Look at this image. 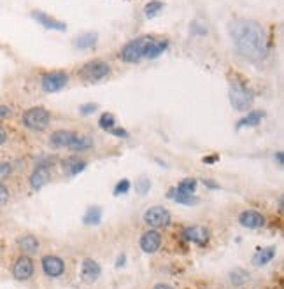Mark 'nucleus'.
<instances>
[{"label":"nucleus","mask_w":284,"mask_h":289,"mask_svg":"<svg viewBox=\"0 0 284 289\" xmlns=\"http://www.w3.org/2000/svg\"><path fill=\"white\" fill-rule=\"evenodd\" d=\"M51 114L44 107H30L21 116V123L32 131H42L50 126Z\"/></svg>","instance_id":"5"},{"label":"nucleus","mask_w":284,"mask_h":289,"mask_svg":"<svg viewBox=\"0 0 284 289\" xmlns=\"http://www.w3.org/2000/svg\"><path fill=\"white\" fill-rule=\"evenodd\" d=\"M265 118L263 111H249L241 121L237 123V128H246V126H258L261 123V119Z\"/></svg>","instance_id":"20"},{"label":"nucleus","mask_w":284,"mask_h":289,"mask_svg":"<svg viewBox=\"0 0 284 289\" xmlns=\"http://www.w3.org/2000/svg\"><path fill=\"white\" fill-rule=\"evenodd\" d=\"M275 258V247H261L253 256V265L255 266H265L267 263H270Z\"/></svg>","instance_id":"17"},{"label":"nucleus","mask_w":284,"mask_h":289,"mask_svg":"<svg viewBox=\"0 0 284 289\" xmlns=\"http://www.w3.org/2000/svg\"><path fill=\"white\" fill-rule=\"evenodd\" d=\"M128 189H130V181L128 179H123V181H119L118 184H116L114 195H125Z\"/></svg>","instance_id":"30"},{"label":"nucleus","mask_w":284,"mask_h":289,"mask_svg":"<svg viewBox=\"0 0 284 289\" xmlns=\"http://www.w3.org/2000/svg\"><path fill=\"white\" fill-rule=\"evenodd\" d=\"M62 165H63V170L69 175H77L86 168V161L79 160V158H67V160H63Z\"/></svg>","instance_id":"22"},{"label":"nucleus","mask_w":284,"mask_h":289,"mask_svg":"<svg viewBox=\"0 0 284 289\" xmlns=\"http://www.w3.org/2000/svg\"><path fill=\"white\" fill-rule=\"evenodd\" d=\"M6 140H7V130L4 128L2 125H0V146L6 144Z\"/></svg>","instance_id":"35"},{"label":"nucleus","mask_w":284,"mask_h":289,"mask_svg":"<svg viewBox=\"0 0 284 289\" xmlns=\"http://www.w3.org/2000/svg\"><path fill=\"white\" fill-rule=\"evenodd\" d=\"M239 223L248 230H258V228L265 226V216L255 209H248L239 214Z\"/></svg>","instance_id":"11"},{"label":"nucleus","mask_w":284,"mask_h":289,"mask_svg":"<svg viewBox=\"0 0 284 289\" xmlns=\"http://www.w3.org/2000/svg\"><path fill=\"white\" fill-rule=\"evenodd\" d=\"M51 172H53V160L51 161H39L33 172L30 174V187L39 191L42 186H46L51 181Z\"/></svg>","instance_id":"7"},{"label":"nucleus","mask_w":284,"mask_h":289,"mask_svg":"<svg viewBox=\"0 0 284 289\" xmlns=\"http://www.w3.org/2000/svg\"><path fill=\"white\" fill-rule=\"evenodd\" d=\"M184 238L188 240V242H192V244H197V246H207V242H209V230L205 226H188V228H184Z\"/></svg>","instance_id":"13"},{"label":"nucleus","mask_w":284,"mask_h":289,"mask_svg":"<svg viewBox=\"0 0 284 289\" xmlns=\"http://www.w3.org/2000/svg\"><path fill=\"white\" fill-rule=\"evenodd\" d=\"M228 97H230V104L235 111H248L255 102V95L249 89L248 84H244L239 79H233L230 82V89H228Z\"/></svg>","instance_id":"3"},{"label":"nucleus","mask_w":284,"mask_h":289,"mask_svg":"<svg viewBox=\"0 0 284 289\" xmlns=\"http://www.w3.org/2000/svg\"><path fill=\"white\" fill-rule=\"evenodd\" d=\"M162 9H163V2H160V0H151V2L146 4L144 16L148 18V20H151V18L158 16V14L162 13Z\"/></svg>","instance_id":"25"},{"label":"nucleus","mask_w":284,"mask_h":289,"mask_svg":"<svg viewBox=\"0 0 284 289\" xmlns=\"http://www.w3.org/2000/svg\"><path fill=\"white\" fill-rule=\"evenodd\" d=\"M32 18L37 21L39 25H42L46 30H57V32H65L67 30V25L62 23V21L55 20L53 16H50V14L42 13V11H33L32 13Z\"/></svg>","instance_id":"15"},{"label":"nucleus","mask_w":284,"mask_h":289,"mask_svg":"<svg viewBox=\"0 0 284 289\" xmlns=\"http://www.w3.org/2000/svg\"><path fill=\"white\" fill-rule=\"evenodd\" d=\"M114 123H116V118L113 114H109V112H107V114H102L99 119V126L102 130H107V131H109L111 128H114Z\"/></svg>","instance_id":"27"},{"label":"nucleus","mask_w":284,"mask_h":289,"mask_svg":"<svg viewBox=\"0 0 284 289\" xmlns=\"http://www.w3.org/2000/svg\"><path fill=\"white\" fill-rule=\"evenodd\" d=\"M169 198H172L174 202H177V204L181 205H197L199 204V198L193 197V195L190 193H182V191H179L177 187H172L169 191Z\"/></svg>","instance_id":"21"},{"label":"nucleus","mask_w":284,"mask_h":289,"mask_svg":"<svg viewBox=\"0 0 284 289\" xmlns=\"http://www.w3.org/2000/svg\"><path fill=\"white\" fill-rule=\"evenodd\" d=\"M228 32L235 44V51L253 62H260L268 53L267 32L258 21L233 20L228 25Z\"/></svg>","instance_id":"1"},{"label":"nucleus","mask_w":284,"mask_h":289,"mask_svg":"<svg viewBox=\"0 0 284 289\" xmlns=\"http://www.w3.org/2000/svg\"><path fill=\"white\" fill-rule=\"evenodd\" d=\"M204 161L205 163H212V161H216V156H207V158H204Z\"/></svg>","instance_id":"38"},{"label":"nucleus","mask_w":284,"mask_h":289,"mask_svg":"<svg viewBox=\"0 0 284 289\" xmlns=\"http://www.w3.org/2000/svg\"><path fill=\"white\" fill-rule=\"evenodd\" d=\"M76 135L77 133L74 130H57L55 133H51L50 146L55 149H69V146L72 144Z\"/></svg>","instance_id":"12"},{"label":"nucleus","mask_w":284,"mask_h":289,"mask_svg":"<svg viewBox=\"0 0 284 289\" xmlns=\"http://www.w3.org/2000/svg\"><path fill=\"white\" fill-rule=\"evenodd\" d=\"M40 266H42V272L48 277H51V279H57V277L63 275V272H65V263H63V260L58 256H53V254L44 256L42 261H40Z\"/></svg>","instance_id":"10"},{"label":"nucleus","mask_w":284,"mask_h":289,"mask_svg":"<svg viewBox=\"0 0 284 289\" xmlns=\"http://www.w3.org/2000/svg\"><path fill=\"white\" fill-rule=\"evenodd\" d=\"M69 82V74L63 72V70H53V72H46L42 74L40 79V86L46 93H58Z\"/></svg>","instance_id":"6"},{"label":"nucleus","mask_w":284,"mask_h":289,"mask_svg":"<svg viewBox=\"0 0 284 289\" xmlns=\"http://www.w3.org/2000/svg\"><path fill=\"white\" fill-rule=\"evenodd\" d=\"M13 277L16 280H28L30 277L33 275V272H35V265H33L32 258L28 256V254H21L20 258H18L16 261H14L13 265Z\"/></svg>","instance_id":"9"},{"label":"nucleus","mask_w":284,"mask_h":289,"mask_svg":"<svg viewBox=\"0 0 284 289\" xmlns=\"http://www.w3.org/2000/svg\"><path fill=\"white\" fill-rule=\"evenodd\" d=\"M275 158H277V161H279V165H282V153L279 151L277 155H275Z\"/></svg>","instance_id":"39"},{"label":"nucleus","mask_w":284,"mask_h":289,"mask_svg":"<svg viewBox=\"0 0 284 289\" xmlns=\"http://www.w3.org/2000/svg\"><path fill=\"white\" fill-rule=\"evenodd\" d=\"M144 221L151 228H167L170 224V212L165 207H151L144 212Z\"/></svg>","instance_id":"8"},{"label":"nucleus","mask_w":284,"mask_h":289,"mask_svg":"<svg viewBox=\"0 0 284 289\" xmlns=\"http://www.w3.org/2000/svg\"><path fill=\"white\" fill-rule=\"evenodd\" d=\"M153 39H155L153 35H144L126 42L123 46L121 53H119L121 60L126 63H139L140 60H146V55H148V50L151 46Z\"/></svg>","instance_id":"2"},{"label":"nucleus","mask_w":284,"mask_h":289,"mask_svg":"<svg viewBox=\"0 0 284 289\" xmlns=\"http://www.w3.org/2000/svg\"><path fill=\"white\" fill-rule=\"evenodd\" d=\"M109 131H111L113 135H116V137H128L126 130H123V128H111Z\"/></svg>","instance_id":"34"},{"label":"nucleus","mask_w":284,"mask_h":289,"mask_svg":"<svg viewBox=\"0 0 284 289\" xmlns=\"http://www.w3.org/2000/svg\"><path fill=\"white\" fill-rule=\"evenodd\" d=\"M97 40H99V33L86 32V33H81V35L74 40V44H76V47H79V50H89V47L95 46Z\"/></svg>","instance_id":"23"},{"label":"nucleus","mask_w":284,"mask_h":289,"mask_svg":"<svg viewBox=\"0 0 284 289\" xmlns=\"http://www.w3.org/2000/svg\"><path fill=\"white\" fill-rule=\"evenodd\" d=\"M140 249L144 251L146 254H153L162 247V235L158 231H146L144 235L140 236V242H139Z\"/></svg>","instance_id":"14"},{"label":"nucleus","mask_w":284,"mask_h":289,"mask_svg":"<svg viewBox=\"0 0 284 289\" xmlns=\"http://www.w3.org/2000/svg\"><path fill=\"white\" fill-rule=\"evenodd\" d=\"M204 184L211 187V189H218V187H219V184H216L214 181H207V179H204Z\"/></svg>","instance_id":"36"},{"label":"nucleus","mask_w":284,"mask_h":289,"mask_svg":"<svg viewBox=\"0 0 284 289\" xmlns=\"http://www.w3.org/2000/svg\"><path fill=\"white\" fill-rule=\"evenodd\" d=\"M137 191H139L140 195H146L149 191V187H151V182H149V179H146V177H142L137 181Z\"/></svg>","instance_id":"29"},{"label":"nucleus","mask_w":284,"mask_h":289,"mask_svg":"<svg viewBox=\"0 0 284 289\" xmlns=\"http://www.w3.org/2000/svg\"><path fill=\"white\" fill-rule=\"evenodd\" d=\"M11 116H13V109H11L9 105L0 104V121H4V119H9Z\"/></svg>","instance_id":"32"},{"label":"nucleus","mask_w":284,"mask_h":289,"mask_svg":"<svg viewBox=\"0 0 284 289\" xmlns=\"http://www.w3.org/2000/svg\"><path fill=\"white\" fill-rule=\"evenodd\" d=\"M11 198V193L7 189V186L4 182H0V205H6Z\"/></svg>","instance_id":"31"},{"label":"nucleus","mask_w":284,"mask_h":289,"mask_svg":"<svg viewBox=\"0 0 284 289\" xmlns=\"http://www.w3.org/2000/svg\"><path fill=\"white\" fill-rule=\"evenodd\" d=\"M155 289H174L172 286H169V284H163V282H160V284H156Z\"/></svg>","instance_id":"37"},{"label":"nucleus","mask_w":284,"mask_h":289,"mask_svg":"<svg viewBox=\"0 0 284 289\" xmlns=\"http://www.w3.org/2000/svg\"><path fill=\"white\" fill-rule=\"evenodd\" d=\"M177 187L179 191H182V193H190V195H193L197 191V179H192V177H186V179H182L181 182L177 184Z\"/></svg>","instance_id":"26"},{"label":"nucleus","mask_w":284,"mask_h":289,"mask_svg":"<svg viewBox=\"0 0 284 289\" xmlns=\"http://www.w3.org/2000/svg\"><path fill=\"white\" fill-rule=\"evenodd\" d=\"M100 219H102V209L100 207H89L88 210H86L84 214V224H89V226H93V224H99Z\"/></svg>","instance_id":"24"},{"label":"nucleus","mask_w":284,"mask_h":289,"mask_svg":"<svg viewBox=\"0 0 284 289\" xmlns=\"http://www.w3.org/2000/svg\"><path fill=\"white\" fill-rule=\"evenodd\" d=\"M97 109H99V107H97V104H86V105H81L79 112H81V114H84V116H88V114H93Z\"/></svg>","instance_id":"33"},{"label":"nucleus","mask_w":284,"mask_h":289,"mask_svg":"<svg viewBox=\"0 0 284 289\" xmlns=\"http://www.w3.org/2000/svg\"><path fill=\"white\" fill-rule=\"evenodd\" d=\"M18 247H20L25 254H33L39 251L40 242H39V238L33 235H23L18 238Z\"/></svg>","instance_id":"18"},{"label":"nucleus","mask_w":284,"mask_h":289,"mask_svg":"<svg viewBox=\"0 0 284 289\" xmlns=\"http://www.w3.org/2000/svg\"><path fill=\"white\" fill-rule=\"evenodd\" d=\"M100 272H102V268H100V265L97 261L89 260V258L83 260L81 275H83V279L86 280V282H95V280L100 277Z\"/></svg>","instance_id":"16"},{"label":"nucleus","mask_w":284,"mask_h":289,"mask_svg":"<svg viewBox=\"0 0 284 289\" xmlns=\"http://www.w3.org/2000/svg\"><path fill=\"white\" fill-rule=\"evenodd\" d=\"M109 76H111V65L107 62H104V60H91V62L84 63L79 69V77L84 82H89V84L104 81V79H107Z\"/></svg>","instance_id":"4"},{"label":"nucleus","mask_w":284,"mask_h":289,"mask_svg":"<svg viewBox=\"0 0 284 289\" xmlns=\"http://www.w3.org/2000/svg\"><path fill=\"white\" fill-rule=\"evenodd\" d=\"M13 175V165L9 161H0V179H7Z\"/></svg>","instance_id":"28"},{"label":"nucleus","mask_w":284,"mask_h":289,"mask_svg":"<svg viewBox=\"0 0 284 289\" xmlns=\"http://www.w3.org/2000/svg\"><path fill=\"white\" fill-rule=\"evenodd\" d=\"M91 148H93V138L81 133H77L76 138L72 140V144L69 146V149L72 153H84V151H89Z\"/></svg>","instance_id":"19"}]
</instances>
